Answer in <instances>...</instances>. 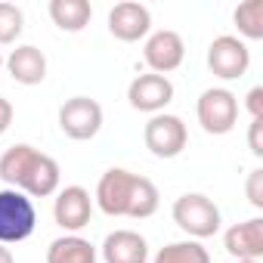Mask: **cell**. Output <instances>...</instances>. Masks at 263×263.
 <instances>
[{"instance_id":"obj_1","label":"cell","mask_w":263,"mask_h":263,"mask_svg":"<svg viewBox=\"0 0 263 263\" xmlns=\"http://www.w3.org/2000/svg\"><path fill=\"white\" fill-rule=\"evenodd\" d=\"M96 204L108 217L146 220L158 211L161 195H158V186L149 177L130 174L124 167H111L96 183Z\"/></svg>"},{"instance_id":"obj_2","label":"cell","mask_w":263,"mask_h":263,"mask_svg":"<svg viewBox=\"0 0 263 263\" xmlns=\"http://www.w3.org/2000/svg\"><path fill=\"white\" fill-rule=\"evenodd\" d=\"M59 164L56 158L37 152L28 143H16L0 155V180L10 189L25 192L28 198H47L59 189Z\"/></svg>"},{"instance_id":"obj_3","label":"cell","mask_w":263,"mask_h":263,"mask_svg":"<svg viewBox=\"0 0 263 263\" xmlns=\"http://www.w3.org/2000/svg\"><path fill=\"white\" fill-rule=\"evenodd\" d=\"M174 223L192 238H211L220 232V208L201 195V192H186L174 201Z\"/></svg>"},{"instance_id":"obj_4","label":"cell","mask_w":263,"mask_h":263,"mask_svg":"<svg viewBox=\"0 0 263 263\" xmlns=\"http://www.w3.org/2000/svg\"><path fill=\"white\" fill-rule=\"evenodd\" d=\"M37 226L34 201L19 189H0V245L25 241Z\"/></svg>"},{"instance_id":"obj_5","label":"cell","mask_w":263,"mask_h":263,"mask_svg":"<svg viewBox=\"0 0 263 263\" xmlns=\"http://www.w3.org/2000/svg\"><path fill=\"white\" fill-rule=\"evenodd\" d=\"M195 115H198V124L204 134L211 137H223L235 127L238 121V99L232 90L226 87H211L198 96L195 102Z\"/></svg>"},{"instance_id":"obj_6","label":"cell","mask_w":263,"mask_h":263,"mask_svg":"<svg viewBox=\"0 0 263 263\" xmlns=\"http://www.w3.org/2000/svg\"><path fill=\"white\" fill-rule=\"evenodd\" d=\"M143 140H146V149L155 158H177L189 143V130H186L183 118L161 111V115L149 118V124L143 130Z\"/></svg>"},{"instance_id":"obj_7","label":"cell","mask_w":263,"mask_h":263,"mask_svg":"<svg viewBox=\"0 0 263 263\" xmlns=\"http://www.w3.org/2000/svg\"><path fill=\"white\" fill-rule=\"evenodd\" d=\"M59 127L68 140H93L102 130V105L90 96H71L59 108Z\"/></svg>"},{"instance_id":"obj_8","label":"cell","mask_w":263,"mask_h":263,"mask_svg":"<svg viewBox=\"0 0 263 263\" xmlns=\"http://www.w3.org/2000/svg\"><path fill=\"white\" fill-rule=\"evenodd\" d=\"M208 68L223 78V81H238L248 74L251 68V50L245 41L232 37V34H220L211 41L208 47Z\"/></svg>"},{"instance_id":"obj_9","label":"cell","mask_w":263,"mask_h":263,"mask_svg":"<svg viewBox=\"0 0 263 263\" xmlns=\"http://www.w3.org/2000/svg\"><path fill=\"white\" fill-rule=\"evenodd\" d=\"M127 99L137 111H146V115H161L171 99H174V84L171 78L164 74H137L127 87Z\"/></svg>"},{"instance_id":"obj_10","label":"cell","mask_w":263,"mask_h":263,"mask_svg":"<svg viewBox=\"0 0 263 263\" xmlns=\"http://www.w3.org/2000/svg\"><path fill=\"white\" fill-rule=\"evenodd\" d=\"M143 59H146V65L152 68V74H164V78H167L171 71H177V68L183 65V59H186V44H183V37H180L177 31L161 28V31H155V34L146 41Z\"/></svg>"},{"instance_id":"obj_11","label":"cell","mask_w":263,"mask_h":263,"mask_svg":"<svg viewBox=\"0 0 263 263\" xmlns=\"http://www.w3.org/2000/svg\"><path fill=\"white\" fill-rule=\"evenodd\" d=\"M93 217V198L84 186H65L59 189L56 201H53V220L68 232L78 235V229H84Z\"/></svg>"},{"instance_id":"obj_12","label":"cell","mask_w":263,"mask_h":263,"mask_svg":"<svg viewBox=\"0 0 263 263\" xmlns=\"http://www.w3.org/2000/svg\"><path fill=\"white\" fill-rule=\"evenodd\" d=\"M152 28V13L149 7L137 4V0H124V4H115L108 13V31L124 41V44H137L149 34Z\"/></svg>"},{"instance_id":"obj_13","label":"cell","mask_w":263,"mask_h":263,"mask_svg":"<svg viewBox=\"0 0 263 263\" xmlns=\"http://www.w3.org/2000/svg\"><path fill=\"white\" fill-rule=\"evenodd\" d=\"M226 254L235 260H260L263 257V217H251L245 223H235L223 235Z\"/></svg>"},{"instance_id":"obj_14","label":"cell","mask_w":263,"mask_h":263,"mask_svg":"<svg viewBox=\"0 0 263 263\" xmlns=\"http://www.w3.org/2000/svg\"><path fill=\"white\" fill-rule=\"evenodd\" d=\"M105 263H149V245L134 229H115L102 241Z\"/></svg>"},{"instance_id":"obj_15","label":"cell","mask_w":263,"mask_h":263,"mask_svg":"<svg viewBox=\"0 0 263 263\" xmlns=\"http://www.w3.org/2000/svg\"><path fill=\"white\" fill-rule=\"evenodd\" d=\"M4 68L10 71V78L16 84L34 87V84H44V78H47V56H44V50L22 44L4 59Z\"/></svg>"},{"instance_id":"obj_16","label":"cell","mask_w":263,"mask_h":263,"mask_svg":"<svg viewBox=\"0 0 263 263\" xmlns=\"http://www.w3.org/2000/svg\"><path fill=\"white\" fill-rule=\"evenodd\" d=\"M50 19L56 22V28L78 34L90 25L93 7H90V0H50Z\"/></svg>"},{"instance_id":"obj_17","label":"cell","mask_w":263,"mask_h":263,"mask_svg":"<svg viewBox=\"0 0 263 263\" xmlns=\"http://www.w3.org/2000/svg\"><path fill=\"white\" fill-rule=\"evenodd\" d=\"M47 263H96V248L81 235H62L50 241Z\"/></svg>"},{"instance_id":"obj_18","label":"cell","mask_w":263,"mask_h":263,"mask_svg":"<svg viewBox=\"0 0 263 263\" xmlns=\"http://www.w3.org/2000/svg\"><path fill=\"white\" fill-rule=\"evenodd\" d=\"M152 263H211V254L201 241H171L164 245Z\"/></svg>"},{"instance_id":"obj_19","label":"cell","mask_w":263,"mask_h":263,"mask_svg":"<svg viewBox=\"0 0 263 263\" xmlns=\"http://www.w3.org/2000/svg\"><path fill=\"white\" fill-rule=\"evenodd\" d=\"M235 28L248 41H263V0H245L232 13Z\"/></svg>"},{"instance_id":"obj_20","label":"cell","mask_w":263,"mask_h":263,"mask_svg":"<svg viewBox=\"0 0 263 263\" xmlns=\"http://www.w3.org/2000/svg\"><path fill=\"white\" fill-rule=\"evenodd\" d=\"M25 28V16L16 4H0V47L16 44V37Z\"/></svg>"},{"instance_id":"obj_21","label":"cell","mask_w":263,"mask_h":263,"mask_svg":"<svg viewBox=\"0 0 263 263\" xmlns=\"http://www.w3.org/2000/svg\"><path fill=\"white\" fill-rule=\"evenodd\" d=\"M245 192H248V201L263 211V167H254L248 174V183H245Z\"/></svg>"},{"instance_id":"obj_22","label":"cell","mask_w":263,"mask_h":263,"mask_svg":"<svg viewBox=\"0 0 263 263\" xmlns=\"http://www.w3.org/2000/svg\"><path fill=\"white\" fill-rule=\"evenodd\" d=\"M248 149L254 158H263V118L251 121V130H248Z\"/></svg>"},{"instance_id":"obj_23","label":"cell","mask_w":263,"mask_h":263,"mask_svg":"<svg viewBox=\"0 0 263 263\" xmlns=\"http://www.w3.org/2000/svg\"><path fill=\"white\" fill-rule=\"evenodd\" d=\"M245 105H248V111H251V121L263 118V87H251L248 96H245Z\"/></svg>"},{"instance_id":"obj_24","label":"cell","mask_w":263,"mask_h":263,"mask_svg":"<svg viewBox=\"0 0 263 263\" xmlns=\"http://www.w3.org/2000/svg\"><path fill=\"white\" fill-rule=\"evenodd\" d=\"M13 102L10 99H4V96H0V134H7V130H10V124H13Z\"/></svg>"},{"instance_id":"obj_25","label":"cell","mask_w":263,"mask_h":263,"mask_svg":"<svg viewBox=\"0 0 263 263\" xmlns=\"http://www.w3.org/2000/svg\"><path fill=\"white\" fill-rule=\"evenodd\" d=\"M0 263H16V257H13V251L7 245H0Z\"/></svg>"},{"instance_id":"obj_26","label":"cell","mask_w":263,"mask_h":263,"mask_svg":"<svg viewBox=\"0 0 263 263\" xmlns=\"http://www.w3.org/2000/svg\"><path fill=\"white\" fill-rule=\"evenodd\" d=\"M235 263H260V260H235Z\"/></svg>"},{"instance_id":"obj_27","label":"cell","mask_w":263,"mask_h":263,"mask_svg":"<svg viewBox=\"0 0 263 263\" xmlns=\"http://www.w3.org/2000/svg\"><path fill=\"white\" fill-rule=\"evenodd\" d=\"M0 68H4V53H0Z\"/></svg>"}]
</instances>
